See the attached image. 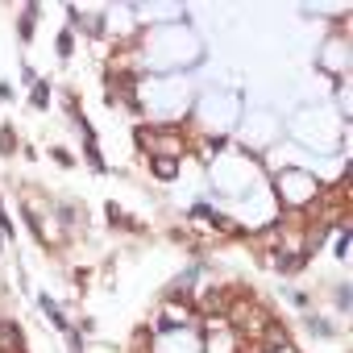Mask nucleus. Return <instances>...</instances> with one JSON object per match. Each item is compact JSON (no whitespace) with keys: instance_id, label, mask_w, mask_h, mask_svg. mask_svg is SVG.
Listing matches in <instances>:
<instances>
[{"instance_id":"1","label":"nucleus","mask_w":353,"mask_h":353,"mask_svg":"<svg viewBox=\"0 0 353 353\" xmlns=\"http://www.w3.org/2000/svg\"><path fill=\"white\" fill-rule=\"evenodd\" d=\"M34 104H38V108H46V104H50V91H46V87H38V91H34Z\"/></svg>"}]
</instances>
